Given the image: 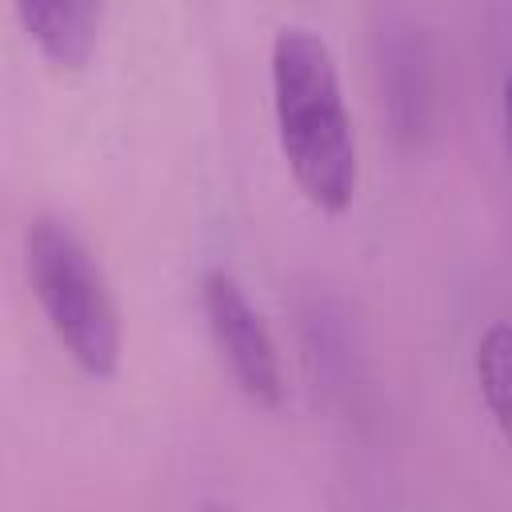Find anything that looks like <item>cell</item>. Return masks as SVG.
Instances as JSON below:
<instances>
[{"instance_id":"obj_1","label":"cell","mask_w":512,"mask_h":512,"mask_svg":"<svg viewBox=\"0 0 512 512\" xmlns=\"http://www.w3.org/2000/svg\"><path fill=\"white\" fill-rule=\"evenodd\" d=\"M268 76L280 152L296 188L320 212H344L356 196V136L328 44L304 24L280 28Z\"/></svg>"},{"instance_id":"obj_2","label":"cell","mask_w":512,"mask_h":512,"mask_svg":"<svg viewBox=\"0 0 512 512\" xmlns=\"http://www.w3.org/2000/svg\"><path fill=\"white\" fill-rule=\"evenodd\" d=\"M24 260L32 296L60 348L84 376L108 380L120 368V312L92 248L68 220L40 212L24 228Z\"/></svg>"},{"instance_id":"obj_3","label":"cell","mask_w":512,"mask_h":512,"mask_svg":"<svg viewBox=\"0 0 512 512\" xmlns=\"http://www.w3.org/2000/svg\"><path fill=\"white\" fill-rule=\"evenodd\" d=\"M200 308L212 332V344L236 380V388L260 404L280 408L284 404V364L276 352V340L260 316V308L248 300L240 280L224 268H208L200 280Z\"/></svg>"},{"instance_id":"obj_4","label":"cell","mask_w":512,"mask_h":512,"mask_svg":"<svg viewBox=\"0 0 512 512\" xmlns=\"http://www.w3.org/2000/svg\"><path fill=\"white\" fill-rule=\"evenodd\" d=\"M16 16L36 44V52L64 68L80 72L100 40V20H104V0H12Z\"/></svg>"},{"instance_id":"obj_5","label":"cell","mask_w":512,"mask_h":512,"mask_svg":"<svg viewBox=\"0 0 512 512\" xmlns=\"http://www.w3.org/2000/svg\"><path fill=\"white\" fill-rule=\"evenodd\" d=\"M472 368L488 416L512 444V320H496L492 328H484V336L476 340Z\"/></svg>"},{"instance_id":"obj_6","label":"cell","mask_w":512,"mask_h":512,"mask_svg":"<svg viewBox=\"0 0 512 512\" xmlns=\"http://www.w3.org/2000/svg\"><path fill=\"white\" fill-rule=\"evenodd\" d=\"M500 120H504V144H508V156H512V68H508L504 92H500Z\"/></svg>"}]
</instances>
